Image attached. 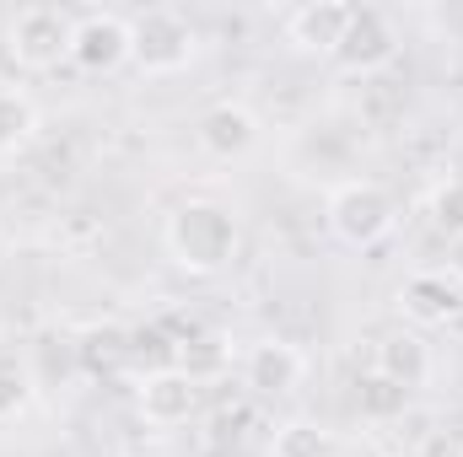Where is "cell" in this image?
<instances>
[{
    "label": "cell",
    "instance_id": "obj_1",
    "mask_svg": "<svg viewBox=\"0 0 463 457\" xmlns=\"http://www.w3.org/2000/svg\"><path fill=\"white\" fill-rule=\"evenodd\" d=\"M162 242H167V258L184 269V275H222L232 258H237V247H242V227H237V216H232L227 205H216V200H189V205H178L173 216H167V231H162Z\"/></svg>",
    "mask_w": 463,
    "mask_h": 457
},
{
    "label": "cell",
    "instance_id": "obj_2",
    "mask_svg": "<svg viewBox=\"0 0 463 457\" xmlns=\"http://www.w3.org/2000/svg\"><path fill=\"white\" fill-rule=\"evenodd\" d=\"M200 54V33L184 11H167V5H151L129 22V65L146 70V76H178L189 70Z\"/></svg>",
    "mask_w": 463,
    "mask_h": 457
},
{
    "label": "cell",
    "instance_id": "obj_3",
    "mask_svg": "<svg viewBox=\"0 0 463 457\" xmlns=\"http://www.w3.org/2000/svg\"><path fill=\"white\" fill-rule=\"evenodd\" d=\"M399 221V205H393V194L383 189V183H372V178H350L340 183L335 194H329V227L340 242L350 247H377L388 231Z\"/></svg>",
    "mask_w": 463,
    "mask_h": 457
},
{
    "label": "cell",
    "instance_id": "obj_4",
    "mask_svg": "<svg viewBox=\"0 0 463 457\" xmlns=\"http://www.w3.org/2000/svg\"><path fill=\"white\" fill-rule=\"evenodd\" d=\"M71 38H76V16H65L60 5H27L5 27V54L22 70H54L71 60Z\"/></svg>",
    "mask_w": 463,
    "mask_h": 457
},
{
    "label": "cell",
    "instance_id": "obj_5",
    "mask_svg": "<svg viewBox=\"0 0 463 457\" xmlns=\"http://www.w3.org/2000/svg\"><path fill=\"white\" fill-rule=\"evenodd\" d=\"M393 54H399L393 22L377 5H350V27H345V38H340V49H335V60L345 70H355V76H366V70H383Z\"/></svg>",
    "mask_w": 463,
    "mask_h": 457
},
{
    "label": "cell",
    "instance_id": "obj_6",
    "mask_svg": "<svg viewBox=\"0 0 463 457\" xmlns=\"http://www.w3.org/2000/svg\"><path fill=\"white\" fill-rule=\"evenodd\" d=\"M71 60L92 76H109L118 65H129V22L114 11H87L76 16V38H71Z\"/></svg>",
    "mask_w": 463,
    "mask_h": 457
},
{
    "label": "cell",
    "instance_id": "obj_7",
    "mask_svg": "<svg viewBox=\"0 0 463 457\" xmlns=\"http://www.w3.org/2000/svg\"><path fill=\"white\" fill-rule=\"evenodd\" d=\"M194 140H200L205 156L237 162V156H248V151L259 145V118H253V108H242V103H216V108L200 114Z\"/></svg>",
    "mask_w": 463,
    "mask_h": 457
},
{
    "label": "cell",
    "instance_id": "obj_8",
    "mask_svg": "<svg viewBox=\"0 0 463 457\" xmlns=\"http://www.w3.org/2000/svg\"><path fill=\"white\" fill-rule=\"evenodd\" d=\"M399 312H404L410 323H420V329L453 323V318L463 312V285L453 280V275H437V269L410 275V280L399 285Z\"/></svg>",
    "mask_w": 463,
    "mask_h": 457
},
{
    "label": "cell",
    "instance_id": "obj_9",
    "mask_svg": "<svg viewBox=\"0 0 463 457\" xmlns=\"http://www.w3.org/2000/svg\"><path fill=\"white\" fill-rule=\"evenodd\" d=\"M200 409V382H189L178 366H162L140 382V415L146 425H189Z\"/></svg>",
    "mask_w": 463,
    "mask_h": 457
},
{
    "label": "cell",
    "instance_id": "obj_10",
    "mask_svg": "<svg viewBox=\"0 0 463 457\" xmlns=\"http://www.w3.org/2000/svg\"><path fill=\"white\" fill-rule=\"evenodd\" d=\"M302 371H307L302 350L286 344V340H259L253 350H248V360H242V382H248L253 393H264V398L291 393V387L302 382Z\"/></svg>",
    "mask_w": 463,
    "mask_h": 457
},
{
    "label": "cell",
    "instance_id": "obj_11",
    "mask_svg": "<svg viewBox=\"0 0 463 457\" xmlns=\"http://www.w3.org/2000/svg\"><path fill=\"white\" fill-rule=\"evenodd\" d=\"M350 27V5L340 0H313V5H297L291 22H286V38L302 49V54H335L340 38Z\"/></svg>",
    "mask_w": 463,
    "mask_h": 457
},
{
    "label": "cell",
    "instance_id": "obj_12",
    "mask_svg": "<svg viewBox=\"0 0 463 457\" xmlns=\"http://www.w3.org/2000/svg\"><path fill=\"white\" fill-rule=\"evenodd\" d=\"M372 371H383V377H393L399 387H420L426 377H431V350L420 334H388V340L377 344V366Z\"/></svg>",
    "mask_w": 463,
    "mask_h": 457
},
{
    "label": "cell",
    "instance_id": "obj_13",
    "mask_svg": "<svg viewBox=\"0 0 463 457\" xmlns=\"http://www.w3.org/2000/svg\"><path fill=\"white\" fill-rule=\"evenodd\" d=\"M189 382H216V377H227V366H232V344L227 340H216V334H194V340H184L178 344V360H173Z\"/></svg>",
    "mask_w": 463,
    "mask_h": 457
},
{
    "label": "cell",
    "instance_id": "obj_14",
    "mask_svg": "<svg viewBox=\"0 0 463 457\" xmlns=\"http://www.w3.org/2000/svg\"><path fill=\"white\" fill-rule=\"evenodd\" d=\"M275 457H335V436L318 420H286L275 431Z\"/></svg>",
    "mask_w": 463,
    "mask_h": 457
},
{
    "label": "cell",
    "instance_id": "obj_15",
    "mask_svg": "<svg viewBox=\"0 0 463 457\" xmlns=\"http://www.w3.org/2000/svg\"><path fill=\"white\" fill-rule=\"evenodd\" d=\"M33 129H38V108H33V98L16 92V87H0V151L27 145Z\"/></svg>",
    "mask_w": 463,
    "mask_h": 457
},
{
    "label": "cell",
    "instance_id": "obj_16",
    "mask_svg": "<svg viewBox=\"0 0 463 457\" xmlns=\"http://www.w3.org/2000/svg\"><path fill=\"white\" fill-rule=\"evenodd\" d=\"M355 404H361V415H366V420H393V415H404L410 387H399V382H393V377H383V371H366V377H361Z\"/></svg>",
    "mask_w": 463,
    "mask_h": 457
},
{
    "label": "cell",
    "instance_id": "obj_17",
    "mask_svg": "<svg viewBox=\"0 0 463 457\" xmlns=\"http://www.w3.org/2000/svg\"><path fill=\"white\" fill-rule=\"evenodd\" d=\"M431 221L448 231V237H463V178H448L431 194Z\"/></svg>",
    "mask_w": 463,
    "mask_h": 457
},
{
    "label": "cell",
    "instance_id": "obj_18",
    "mask_svg": "<svg viewBox=\"0 0 463 457\" xmlns=\"http://www.w3.org/2000/svg\"><path fill=\"white\" fill-rule=\"evenodd\" d=\"M22 404H27V382H22L16 371L0 366V415H16Z\"/></svg>",
    "mask_w": 463,
    "mask_h": 457
},
{
    "label": "cell",
    "instance_id": "obj_19",
    "mask_svg": "<svg viewBox=\"0 0 463 457\" xmlns=\"http://www.w3.org/2000/svg\"><path fill=\"white\" fill-rule=\"evenodd\" d=\"M420 457H463V436L458 431H431L420 442Z\"/></svg>",
    "mask_w": 463,
    "mask_h": 457
},
{
    "label": "cell",
    "instance_id": "obj_20",
    "mask_svg": "<svg viewBox=\"0 0 463 457\" xmlns=\"http://www.w3.org/2000/svg\"><path fill=\"white\" fill-rule=\"evenodd\" d=\"M448 275L463 285V237H448Z\"/></svg>",
    "mask_w": 463,
    "mask_h": 457
}]
</instances>
